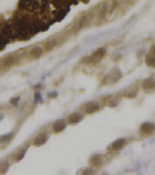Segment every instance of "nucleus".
<instances>
[{
    "label": "nucleus",
    "instance_id": "obj_1",
    "mask_svg": "<svg viewBox=\"0 0 155 175\" xmlns=\"http://www.w3.org/2000/svg\"><path fill=\"white\" fill-rule=\"evenodd\" d=\"M155 130V124L150 122H146L144 124H142L141 126V132L144 135H151L153 131Z\"/></svg>",
    "mask_w": 155,
    "mask_h": 175
},
{
    "label": "nucleus",
    "instance_id": "obj_2",
    "mask_svg": "<svg viewBox=\"0 0 155 175\" xmlns=\"http://www.w3.org/2000/svg\"><path fill=\"white\" fill-rule=\"evenodd\" d=\"M105 53H106V50L104 49V48H100V49L96 50L95 52L92 54V56L90 58V60H92V62H98V60H100L101 58L105 55Z\"/></svg>",
    "mask_w": 155,
    "mask_h": 175
},
{
    "label": "nucleus",
    "instance_id": "obj_3",
    "mask_svg": "<svg viewBox=\"0 0 155 175\" xmlns=\"http://www.w3.org/2000/svg\"><path fill=\"white\" fill-rule=\"evenodd\" d=\"M99 103L95 101H91L85 104V112L86 114H93V113L97 112L99 110Z\"/></svg>",
    "mask_w": 155,
    "mask_h": 175
},
{
    "label": "nucleus",
    "instance_id": "obj_4",
    "mask_svg": "<svg viewBox=\"0 0 155 175\" xmlns=\"http://www.w3.org/2000/svg\"><path fill=\"white\" fill-rule=\"evenodd\" d=\"M47 140H48V135L47 133H40L39 136L34 140V146H42L43 144L46 143Z\"/></svg>",
    "mask_w": 155,
    "mask_h": 175
},
{
    "label": "nucleus",
    "instance_id": "obj_5",
    "mask_svg": "<svg viewBox=\"0 0 155 175\" xmlns=\"http://www.w3.org/2000/svg\"><path fill=\"white\" fill-rule=\"evenodd\" d=\"M66 126H67V123L65 122V120H57L56 122L53 123L52 128H53L54 132H60L65 129Z\"/></svg>",
    "mask_w": 155,
    "mask_h": 175
},
{
    "label": "nucleus",
    "instance_id": "obj_6",
    "mask_svg": "<svg viewBox=\"0 0 155 175\" xmlns=\"http://www.w3.org/2000/svg\"><path fill=\"white\" fill-rule=\"evenodd\" d=\"M81 120H82V116L78 114V113H73L68 118V122L70 124H76V123L80 122Z\"/></svg>",
    "mask_w": 155,
    "mask_h": 175
},
{
    "label": "nucleus",
    "instance_id": "obj_7",
    "mask_svg": "<svg viewBox=\"0 0 155 175\" xmlns=\"http://www.w3.org/2000/svg\"><path fill=\"white\" fill-rule=\"evenodd\" d=\"M125 144H126L125 139H119V140H117V141H115L114 143L111 144V148L116 150V151H118V150H120V149H122L125 146Z\"/></svg>",
    "mask_w": 155,
    "mask_h": 175
},
{
    "label": "nucleus",
    "instance_id": "obj_8",
    "mask_svg": "<svg viewBox=\"0 0 155 175\" xmlns=\"http://www.w3.org/2000/svg\"><path fill=\"white\" fill-rule=\"evenodd\" d=\"M43 53V49L41 47H34L29 51V56L31 58H40Z\"/></svg>",
    "mask_w": 155,
    "mask_h": 175
},
{
    "label": "nucleus",
    "instance_id": "obj_9",
    "mask_svg": "<svg viewBox=\"0 0 155 175\" xmlns=\"http://www.w3.org/2000/svg\"><path fill=\"white\" fill-rule=\"evenodd\" d=\"M15 58L14 56H12V55H10V56H6V58H4L2 60V65L3 67H12V66L15 65Z\"/></svg>",
    "mask_w": 155,
    "mask_h": 175
},
{
    "label": "nucleus",
    "instance_id": "obj_10",
    "mask_svg": "<svg viewBox=\"0 0 155 175\" xmlns=\"http://www.w3.org/2000/svg\"><path fill=\"white\" fill-rule=\"evenodd\" d=\"M143 86H144V89L146 90H152L155 88V81L152 80V79H146V80L144 81Z\"/></svg>",
    "mask_w": 155,
    "mask_h": 175
},
{
    "label": "nucleus",
    "instance_id": "obj_11",
    "mask_svg": "<svg viewBox=\"0 0 155 175\" xmlns=\"http://www.w3.org/2000/svg\"><path fill=\"white\" fill-rule=\"evenodd\" d=\"M8 161H1L0 162V173H5L8 171Z\"/></svg>",
    "mask_w": 155,
    "mask_h": 175
},
{
    "label": "nucleus",
    "instance_id": "obj_12",
    "mask_svg": "<svg viewBox=\"0 0 155 175\" xmlns=\"http://www.w3.org/2000/svg\"><path fill=\"white\" fill-rule=\"evenodd\" d=\"M12 137H13V133H8V135L0 136V143H5V142H8Z\"/></svg>",
    "mask_w": 155,
    "mask_h": 175
},
{
    "label": "nucleus",
    "instance_id": "obj_13",
    "mask_svg": "<svg viewBox=\"0 0 155 175\" xmlns=\"http://www.w3.org/2000/svg\"><path fill=\"white\" fill-rule=\"evenodd\" d=\"M146 64H147L148 66H150V67L155 68V58H153V56H148V58H146Z\"/></svg>",
    "mask_w": 155,
    "mask_h": 175
},
{
    "label": "nucleus",
    "instance_id": "obj_14",
    "mask_svg": "<svg viewBox=\"0 0 155 175\" xmlns=\"http://www.w3.org/2000/svg\"><path fill=\"white\" fill-rule=\"evenodd\" d=\"M20 99L19 97H16V98H13V99H10V103H13V104H17V102L18 100Z\"/></svg>",
    "mask_w": 155,
    "mask_h": 175
},
{
    "label": "nucleus",
    "instance_id": "obj_15",
    "mask_svg": "<svg viewBox=\"0 0 155 175\" xmlns=\"http://www.w3.org/2000/svg\"><path fill=\"white\" fill-rule=\"evenodd\" d=\"M2 118H3V116H2V115H0V120H1V119H2Z\"/></svg>",
    "mask_w": 155,
    "mask_h": 175
}]
</instances>
